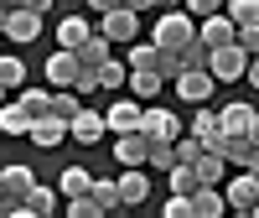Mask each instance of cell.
I'll use <instances>...</instances> for the list:
<instances>
[{"instance_id":"cb8c5ba5","label":"cell","mask_w":259,"mask_h":218,"mask_svg":"<svg viewBox=\"0 0 259 218\" xmlns=\"http://www.w3.org/2000/svg\"><path fill=\"white\" fill-rule=\"evenodd\" d=\"M26 130H31V115L16 99H6V104H0V135H26Z\"/></svg>"},{"instance_id":"ab89813d","label":"cell","mask_w":259,"mask_h":218,"mask_svg":"<svg viewBox=\"0 0 259 218\" xmlns=\"http://www.w3.org/2000/svg\"><path fill=\"white\" fill-rule=\"evenodd\" d=\"M212 11H223V0H187V16H212Z\"/></svg>"},{"instance_id":"ac0fdd59","label":"cell","mask_w":259,"mask_h":218,"mask_svg":"<svg viewBox=\"0 0 259 218\" xmlns=\"http://www.w3.org/2000/svg\"><path fill=\"white\" fill-rule=\"evenodd\" d=\"M52 208H57V192L36 182V187L26 192V198H21V208H16V218H47Z\"/></svg>"},{"instance_id":"b9f144b4","label":"cell","mask_w":259,"mask_h":218,"mask_svg":"<svg viewBox=\"0 0 259 218\" xmlns=\"http://www.w3.org/2000/svg\"><path fill=\"white\" fill-rule=\"evenodd\" d=\"M114 6H119V0H89V11H94V16H104V11H114Z\"/></svg>"},{"instance_id":"d590c367","label":"cell","mask_w":259,"mask_h":218,"mask_svg":"<svg viewBox=\"0 0 259 218\" xmlns=\"http://www.w3.org/2000/svg\"><path fill=\"white\" fill-rule=\"evenodd\" d=\"M171 146H177V161H187V166H192V161L202 156V140H197V135H177Z\"/></svg>"},{"instance_id":"d6a6232c","label":"cell","mask_w":259,"mask_h":218,"mask_svg":"<svg viewBox=\"0 0 259 218\" xmlns=\"http://www.w3.org/2000/svg\"><path fill=\"white\" fill-rule=\"evenodd\" d=\"M0 83H6V89H21V83H26V62L21 57H0Z\"/></svg>"},{"instance_id":"f35d334b","label":"cell","mask_w":259,"mask_h":218,"mask_svg":"<svg viewBox=\"0 0 259 218\" xmlns=\"http://www.w3.org/2000/svg\"><path fill=\"white\" fill-rule=\"evenodd\" d=\"M233 42H239L249 57H259V21H254V26H239V31H233Z\"/></svg>"},{"instance_id":"9a60e30c","label":"cell","mask_w":259,"mask_h":218,"mask_svg":"<svg viewBox=\"0 0 259 218\" xmlns=\"http://www.w3.org/2000/svg\"><path fill=\"white\" fill-rule=\"evenodd\" d=\"M192 171H197V182H207V187H223V177H228V161H223V151L202 146V156L192 161Z\"/></svg>"},{"instance_id":"836d02e7","label":"cell","mask_w":259,"mask_h":218,"mask_svg":"<svg viewBox=\"0 0 259 218\" xmlns=\"http://www.w3.org/2000/svg\"><path fill=\"white\" fill-rule=\"evenodd\" d=\"M73 94H78V99L99 94V68H83V62H78V73H73Z\"/></svg>"},{"instance_id":"60d3db41","label":"cell","mask_w":259,"mask_h":218,"mask_svg":"<svg viewBox=\"0 0 259 218\" xmlns=\"http://www.w3.org/2000/svg\"><path fill=\"white\" fill-rule=\"evenodd\" d=\"M119 6H130V11H135V16H145V11H156L161 0H119Z\"/></svg>"},{"instance_id":"30bf717a","label":"cell","mask_w":259,"mask_h":218,"mask_svg":"<svg viewBox=\"0 0 259 218\" xmlns=\"http://www.w3.org/2000/svg\"><path fill=\"white\" fill-rule=\"evenodd\" d=\"M6 37L21 42V47H26V42H36V37H41V16L26 11V6H11V11H6Z\"/></svg>"},{"instance_id":"52a82bcc","label":"cell","mask_w":259,"mask_h":218,"mask_svg":"<svg viewBox=\"0 0 259 218\" xmlns=\"http://www.w3.org/2000/svg\"><path fill=\"white\" fill-rule=\"evenodd\" d=\"M140 130L150 140H177L182 135V120L171 115V109H150V104H140Z\"/></svg>"},{"instance_id":"e575fe53","label":"cell","mask_w":259,"mask_h":218,"mask_svg":"<svg viewBox=\"0 0 259 218\" xmlns=\"http://www.w3.org/2000/svg\"><path fill=\"white\" fill-rule=\"evenodd\" d=\"M177 57H182V68H207V47H202L197 37H192V42H187V47H182Z\"/></svg>"},{"instance_id":"bcb514c9","label":"cell","mask_w":259,"mask_h":218,"mask_svg":"<svg viewBox=\"0 0 259 218\" xmlns=\"http://www.w3.org/2000/svg\"><path fill=\"white\" fill-rule=\"evenodd\" d=\"M0 37H6V6H0Z\"/></svg>"},{"instance_id":"d4e9b609","label":"cell","mask_w":259,"mask_h":218,"mask_svg":"<svg viewBox=\"0 0 259 218\" xmlns=\"http://www.w3.org/2000/svg\"><path fill=\"white\" fill-rule=\"evenodd\" d=\"M109 47H114V42H109V37H104V31L94 26V37H89V42L78 47V62H83V68H99V62L109 57Z\"/></svg>"},{"instance_id":"c3c4849f","label":"cell","mask_w":259,"mask_h":218,"mask_svg":"<svg viewBox=\"0 0 259 218\" xmlns=\"http://www.w3.org/2000/svg\"><path fill=\"white\" fill-rule=\"evenodd\" d=\"M249 213H254V218H259V203H254V208H249Z\"/></svg>"},{"instance_id":"2e32d148","label":"cell","mask_w":259,"mask_h":218,"mask_svg":"<svg viewBox=\"0 0 259 218\" xmlns=\"http://www.w3.org/2000/svg\"><path fill=\"white\" fill-rule=\"evenodd\" d=\"M145 192H150L145 166H124V177H119V203H124V208H140V203H145Z\"/></svg>"},{"instance_id":"ba28073f","label":"cell","mask_w":259,"mask_h":218,"mask_svg":"<svg viewBox=\"0 0 259 218\" xmlns=\"http://www.w3.org/2000/svg\"><path fill=\"white\" fill-rule=\"evenodd\" d=\"M26 140L41 146V151H57L62 140H68V120H57V115H36L31 130H26Z\"/></svg>"},{"instance_id":"d6986e66","label":"cell","mask_w":259,"mask_h":218,"mask_svg":"<svg viewBox=\"0 0 259 218\" xmlns=\"http://www.w3.org/2000/svg\"><path fill=\"white\" fill-rule=\"evenodd\" d=\"M89 37H94V26H89V21H83V16H62V21H57V47L78 52V47H83V42H89Z\"/></svg>"},{"instance_id":"5b68a950","label":"cell","mask_w":259,"mask_h":218,"mask_svg":"<svg viewBox=\"0 0 259 218\" xmlns=\"http://www.w3.org/2000/svg\"><path fill=\"white\" fill-rule=\"evenodd\" d=\"M99 31L109 37V42H135V31H140V16L130 11V6H114V11H104V16H99Z\"/></svg>"},{"instance_id":"9c48e42d","label":"cell","mask_w":259,"mask_h":218,"mask_svg":"<svg viewBox=\"0 0 259 218\" xmlns=\"http://www.w3.org/2000/svg\"><path fill=\"white\" fill-rule=\"evenodd\" d=\"M150 156V135L145 130H124V135H114V161L119 166H145Z\"/></svg>"},{"instance_id":"4dcf8cb0","label":"cell","mask_w":259,"mask_h":218,"mask_svg":"<svg viewBox=\"0 0 259 218\" xmlns=\"http://www.w3.org/2000/svg\"><path fill=\"white\" fill-rule=\"evenodd\" d=\"M78 109H83V99H78L73 89H52V115H57V120H73Z\"/></svg>"},{"instance_id":"4316f807","label":"cell","mask_w":259,"mask_h":218,"mask_svg":"<svg viewBox=\"0 0 259 218\" xmlns=\"http://www.w3.org/2000/svg\"><path fill=\"white\" fill-rule=\"evenodd\" d=\"M223 16L233 26H254L259 21V0H223Z\"/></svg>"},{"instance_id":"8992f818","label":"cell","mask_w":259,"mask_h":218,"mask_svg":"<svg viewBox=\"0 0 259 218\" xmlns=\"http://www.w3.org/2000/svg\"><path fill=\"white\" fill-rule=\"evenodd\" d=\"M223 203H228L233 213H249V208L259 203V177H254V171H244V166H239V177H233V182L223 187Z\"/></svg>"},{"instance_id":"7c38bea8","label":"cell","mask_w":259,"mask_h":218,"mask_svg":"<svg viewBox=\"0 0 259 218\" xmlns=\"http://www.w3.org/2000/svg\"><path fill=\"white\" fill-rule=\"evenodd\" d=\"M31 187H36V171L31 166H6V171H0V198H6V203H21Z\"/></svg>"},{"instance_id":"6da1fadb","label":"cell","mask_w":259,"mask_h":218,"mask_svg":"<svg viewBox=\"0 0 259 218\" xmlns=\"http://www.w3.org/2000/svg\"><path fill=\"white\" fill-rule=\"evenodd\" d=\"M192 37H197V16H187V11H166L156 26H150V42L166 47V52H182Z\"/></svg>"},{"instance_id":"ffe728a7","label":"cell","mask_w":259,"mask_h":218,"mask_svg":"<svg viewBox=\"0 0 259 218\" xmlns=\"http://www.w3.org/2000/svg\"><path fill=\"white\" fill-rule=\"evenodd\" d=\"M161 83H166L161 73H150V68H130V78H124V89H130V94H135L140 104H150V99H156V94H161Z\"/></svg>"},{"instance_id":"603a6c76","label":"cell","mask_w":259,"mask_h":218,"mask_svg":"<svg viewBox=\"0 0 259 218\" xmlns=\"http://www.w3.org/2000/svg\"><path fill=\"white\" fill-rule=\"evenodd\" d=\"M89 198L99 203V213H119L124 203H119V182H109V177H94L89 182Z\"/></svg>"},{"instance_id":"f1b7e54d","label":"cell","mask_w":259,"mask_h":218,"mask_svg":"<svg viewBox=\"0 0 259 218\" xmlns=\"http://www.w3.org/2000/svg\"><path fill=\"white\" fill-rule=\"evenodd\" d=\"M124 78H130L124 62H114V57H104V62H99V89H124Z\"/></svg>"},{"instance_id":"7bdbcfd3","label":"cell","mask_w":259,"mask_h":218,"mask_svg":"<svg viewBox=\"0 0 259 218\" xmlns=\"http://www.w3.org/2000/svg\"><path fill=\"white\" fill-rule=\"evenodd\" d=\"M244 78H249L254 89H259V57H249V68H244Z\"/></svg>"},{"instance_id":"8fae6325","label":"cell","mask_w":259,"mask_h":218,"mask_svg":"<svg viewBox=\"0 0 259 218\" xmlns=\"http://www.w3.org/2000/svg\"><path fill=\"white\" fill-rule=\"evenodd\" d=\"M104 125H109V135H124V130H140V99H114L104 109Z\"/></svg>"},{"instance_id":"8d00e7d4","label":"cell","mask_w":259,"mask_h":218,"mask_svg":"<svg viewBox=\"0 0 259 218\" xmlns=\"http://www.w3.org/2000/svg\"><path fill=\"white\" fill-rule=\"evenodd\" d=\"M68 213H73V218H104V213H99V203L89 198V192H78V198H68Z\"/></svg>"},{"instance_id":"277c9868","label":"cell","mask_w":259,"mask_h":218,"mask_svg":"<svg viewBox=\"0 0 259 218\" xmlns=\"http://www.w3.org/2000/svg\"><path fill=\"white\" fill-rule=\"evenodd\" d=\"M104 135H109V125H104V115H99V109H89V104L68 120V140H78V146H99Z\"/></svg>"},{"instance_id":"1f68e13d","label":"cell","mask_w":259,"mask_h":218,"mask_svg":"<svg viewBox=\"0 0 259 218\" xmlns=\"http://www.w3.org/2000/svg\"><path fill=\"white\" fill-rule=\"evenodd\" d=\"M197 187H202V182H197V171H192L187 161H177V166H171V192H187V198H192Z\"/></svg>"},{"instance_id":"7a4b0ae2","label":"cell","mask_w":259,"mask_h":218,"mask_svg":"<svg viewBox=\"0 0 259 218\" xmlns=\"http://www.w3.org/2000/svg\"><path fill=\"white\" fill-rule=\"evenodd\" d=\"M249 68V52L239 47V42H223V47H207V73L218 83H239Z\"/></svg>"},{"instance_id":"7402d4cb","label":"cell","mask_w":259,"mask_h":218,"mask_svg":"<svg viewBox=\"0 0 259 218\" xmlns=\"http://www.w3.org/2000/svg\"><path fill=\"white\" fill-rule=\"evenodd\" d=\"M249 120H254V104H223L218 109L223 135H249Z\"/></svg>"},{"instance_id":"ee69618b","label":"cell","mask_w":259,"mask_h":218,"mask_svg":"<svg viewBox=\"0 0 259 218\" xmlns=\"http://www.w3.org/2000/svg\"><path fill=\"white\" fill-rule=\"evenodd\" d=\"M249 140L259 146V109H254V120H249Z\"/></svg>"},{"instance_id":"83f0119b","label":"cell","mask_w":259,"mask_h":218,"mask_svg":"<svg viewBox=\"0 0 259 218\" xmlns=\"http://www.w3.org/2000/svg\"><path fill=\"white\" fill-rule=\"evenodd\" d=\"M89 171H83V166H68V171H62V177H57V192H62V198H78V192H89Z\"/></svg>"},{"instance_id":"e0dca14e","label":"cell","mask_w":259,"mask_h":218,"mask_svg":"<svg viewBox=\"0 0 259 218\" xmlns=\"http://www.w3.org/2000/svg\"><path fill=\"white\" fill-rule=\"evenodd\" d=\"M228 213V203H223V187H197L192 192V218H223Z\"/></svg>"},{"instance_id":"44dd1931","label":"cell","mask_w":259,"mask_h":218,"mask_svg":"<svg viewBox=\"0 0 259 218\" xmlns=\"http://www.w3.org/2000/svg\"><path fill=\"white\" fill-rule=\"evenodd\" d=\"M192 135H197L202 146H212V151H218V146H223V125H218V109H197V115H192Z\"/></svg>"},{"instance_id":"5bb4252c","label":"cell","mask_w":259,"mask_h":218,"mask_svg":"<svg viewBox=\"0 0 259 218\" xmlns=\"http://www.w3.org/2000/svg\"><path fill=\"white\" fill-rule=\"evenodd\" d=\"M41 73H47V83H52V89H73V73H78V52L57 47V52L47 57V68H41Z\"/></svg>"},{"instance_id":"4fadbf2b","label":"cell","mask_w":259,"mask_h":218,"mask_svg":"<svg viewBox=\"0 0 259 218\" xmlns=\"http://www.w3.org/2000/svg\"><path fill=\"white\" fill-rule=\"evenodd\" d=\"M233 31H239V26H233L223 11H212V16L197 21V42H202V47H223V42H233Z\"/></svg>"},{"instance_id":"74e56055","label":"cell","mask_w":259,"mask_h":218,"mask_svg":"<svg viewBox=\"0 0 259 218\" xmlns=\"http://www.w3.org/2000/svg\"><path fill=\"white\" fill-rule=\"evenodd\" d=\"M161 213H166V218H192V198H187V192H171Z\"/></svg>"},{"instance_id":"f546056e","label":"cell","mask_w":259,"mask_h":218,"mask_svg":"<svg viewBox=\"0 0 259 218\" xmlns=\"http://www.w3.org/2000/svg\"><path fill=\"white\" fill-rule=\"evenodd\" d=\"M145 166L171 171V166H177V146H171V140H150V156H145Z\"/></svg>"},{"instance_id":"484cf974","label":"cell","mask_w":259,"mask_h":218,"mask_svg":"<svg viewBox=\"0 0 259 218\" xmlns=\"http://www.w3.org/2000/svg\"><path fill=\"white\" fill-rule=\"evenodd\" d=\"M16 104L26 109L31 120H36V115H52V89H21V94H16Z\"/></svg>"},{"instance_id":"7dc6e473","label":"cell","mask_w":259,"mask_h":218,"mask_svg":"<svg viewBox=\"0 0 259 218\" xmlns=\"http://www.w3.org/2000/svg\"><path fill=\"white\" fill-rule=\"evenodd\" d=\"M6 99H11V89H6V83H0V104H6Z\"/></svg>"},{"instance_id":"f6af8a7d","label":"cell","mask_w":259,"mask_h":218,"mask_svg":"<svg viewBox=\"0 0 259 218\" xmlns=\"http://www.w3.org/2000/svg\"><path fill=\"white\" fill-rule=\"evenodd\" d=\"M0 213H16V203H6V198H0Z\"/></svg>"},{"instance_id":"3957f363","label":"cell","mask_w":259,"mask_h":218,"mask_svg":"<svg viewBox=\"0 0 259 218\" xmlns=\"http://www.w3.org/2000/svg\"><path fill=\"white\" fill-rule=\"evenodd\" d=\"M171 83H177V99H182V104H207L212 89H218V78H212L207 68H182Z\"/></svg>"}]
</instances>
